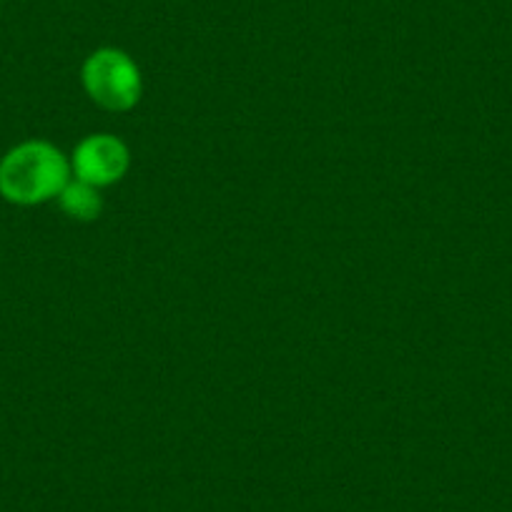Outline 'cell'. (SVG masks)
Returning a JSON list of instances; mask_svg holds the SVG:
<instances>
[{
  "label": "cell",
  "mask_w": 512,
  "mask_h": 512,
  "mask_svg": "<svg viewBox=\"0 0 512 512\" xmlns=\"http://www.w3.org/2000/svg\"><path fill=\"white\" fill-rule=\"evenodd\" d=\"M58 204H61L63 214L76 221H93L103 211V199L96 186L78 179H71L63 186V191L58 194Z\"/></svg>",
  "instance_id": "4"
},
{
  "label": "cell",
  "mask_w": 512,
  "mask_h": 512,
  "mask_svg": "<svg viewBox=\"0 0 512 512\" xmlns=\"http://www.w3.org/2000/svg\"><path fill=\"white\" fill-rule=\"evenodd\" d=\"M71 181V161L48 141H26L0 159V196L18 206L58 199Z\"/></svg>",
  "instance_id": "1"
},
{
  "label": "cell",
  "mask_w": 512,
  "mask_h": 512,
  "mask_svg": "<svg viewBox=\"0 0 512 512\" xmlns=\"http://www.w3.org/2000/svg\"><path fill=\"white\" fill-rule=\"evenodd\" d=\"M83 88L106 111H131L144 91L139 66L116 48H101L88 56L83 63Z\"/></svg>",
  "instance_id": "2"
},
{
  "label": "cell",
  "mask_w": 512,
  "mask_h": 512,
  "mask_svg": "<svg viewBox=\"0 0 512 512\" xmlns=\"http://www.w3.org/2000/svg\"><path fill=\"white\" fill-rule=\"evenodd\" d=\"M128 166H131V156H128L126 144L108 134L86 136L71 156L73 179L86 181L96 189L121 181Z\"/></svg>",
  "instance_id": "3"
}]
</instances>
